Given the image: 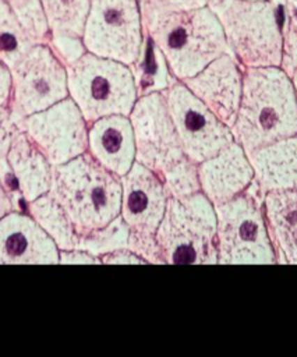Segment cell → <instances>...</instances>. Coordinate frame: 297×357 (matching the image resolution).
Instances as JSON below:
<instances>
[{
	"instance_id": "19",
	"label": "cell",
	"mask_w": 297,
	"mask_h": 357,
	"mask_svg": "<svg viewBox=\"0 0 297 357\" xmlns=\"http://www.w3.org/2000/svg\"><path fill=\"white\" fill-rule=\"evenodd\" d=\"M264 212L276 262L297 265V187L265 194Z\"/></svg>"
},
{
	"instance_id": "2",
	"label": "cell",
	"mask_w": 297,
	"mask_h": 357,
	"mask_svg": "<svg viewBox=\"0 0 297 357\" xmlns=\"http://www.w3.org/2000/svg\"><path fill=\"white\" fill-rule=\"evenodd\" d=\"M231 132L245 153L297 135L296 91L279 66L243 67L241 99Z\"/></svg>"
},
{
	"instance_id": "15",
	"label": "cell",
	"mask_w": 297,
	"mask_h": 357,
	"mask_svg": "<svg viewBox=\"0 0 297 357\" xmlns=\"http://www.w3.org/2000/svg\"><path fill=\"white\" fill-rule=\"evenodd\" d=\"M201 192L213 204H224L252 181L254 170L243 146L233 141L215 156L197 165Z\"/></svg>"
},
{
	"instance_id": "13",
	"label": "cell",
	"mask_w": 297,
	"mask_h": 357,
	"mask_svg": "<svg viewBox=\"0 0 297 357\" xmlns=\"http://www.w3.org/2000/svg\"><path fill=\"white\" fill-rule=\"evenodd\" d=\"M21 123L52 166L63 165L88 151V123L70 96L24 117Z\"/></svg>"
},
{
	"instance_id": "17",
	"label": "cell",
	"mask_w": 297,
	"mask_h": 357,
	"mask_svg": "<svg viewBox=\"0 0 297 357\" xmlns=\"http://www.w3.org/2000/svg\"><path fill=\"white\" fill-rule=\"evenodd\" d=\"M88 152L116 176H124L135 162L130 117L110 114L88 124Z\"/></svg>"
},
{
	"instance_id": "21",
	"label": "cell",
	"mask_w": 297,
	"mask_h": 357,
	"mask_svg": "<svg viewBox=\"0 0 297 357\" xmlns=\"http://www.w3.org/2000/svg\"><path fill=\"white\" fill-rule=\"evenodd\" d=\"M130 68L134 75L138 98L153 92H163L177 81L172 74L163 53L146 35L139 57L130 66Z\"/></svg>"
},
{
	"instance_id": "23",
	"label": "cell",
	"mask_w": 297,
	"mask_h": 357,
	"mask_svg": "<svg viewBox=\"0 0 297 357\" xmlns=\"http://www.w3.org/2000/svg\"><path fill=\"white\" fill-rule=\"evenodd\" d=\"M50 38H81L91 0H40Z\"/></svg>"
},
{
	"instance_id": "7",
	"label": "cell",
	"mask_w": 297,
	"mask_h": 357,
	"mask_svg": "<svg viewBox=\"0 0 297 357\" xmlns=\"http://www.w3.org/2000/svg\"><path fill=\"white\" fill-rule=\"evenodd\" d=\"M264 198L257 183L233 199L215 205L218 264H275Z\"/></svg>"
},
{
	"instance_id": "1",
	"label": "cell",
	"mask_w": 297,
	"mask_h": 357,
	"mask_svg": "<svg viewBox=\"0 0 297 357\" xmlns=\"http://www.w3.org/2000/svg\"><path fill=\"white\" fill-rule=\"evenodd\" d=\"M145 35L163 53L178 81L201 71L213 59L230 53L222 25L206 6L169 10L141 3Z\"/></svg>"
},
{
	"instance_id": "4",
	"label": "cell",
	"mask_w": 297,
	"mask_h": 357,
	"mask_svg": "<svg viewBox=\"0 0 297 357\" xmlns=\"http://www.w3.org/2000/svg\"><path fill=\"white\" fill-rule=\"evenodd\" d=\"M282 4L283 0H208L241 67H280Z\"/></svg>"
},
{
	"instance_id": "28",
	"label": "cell",
	"mask_w": 297,
	"mask_h": 357,
	"mask_svg": "<svg viewBox=\"0 0 297 357\" xmlns=\"http://www.w3.org/2000/svg\"><path fill=\"white\" fill-rule=\"evenodd\" d=\"M49 45L64 66L71 64L86 52L81 38H50Z\"/></svg>"
},
{
	"instance_id": "22",
	"label": "cell",
	"mask_w": 297,
	"mask_h": 357,
	"mask_svg": "<svg viewBox=\"0 0 297 357\" xmlns=\"http://www.w3.org/2000/svg\"><path fill=\"white\" fill-rule=\"evenodd\" d=\"M31 216L52 237L59 250H74L78 233L61 205L47 191L28 205Z\"/></svg>"
},
{
	"instance_id": "35",
	"label": "cell",
	"mask_w": 297,
	"mask_h": 357,
	"mask_svg": "<svg viewBox=\"0 0 297 357\" xmlns=\"http://www.w3.org/2000/svg\"><path fill=\"white\" fill-rule=\"evenodd\" d=\"M10 208H11V202H10L8 198L6 197L3 188L0 187V218H1L6 212H8Z\"/></svg>"
},
{
	"instance_id": "29",
	"label": "cell",
	"mask_w": 297,
	"mask_h": 357,
	"mask_svg": "<svg viewBox=\"0 0 297 357\" xmlns=\"http://www.w3.org/2000/svg\"><path fill=\"white\" fill-rule=\"evenodd\" d=\"M102 264L107 265H141L146 264L144 258H141L138 254L131 251L130 248H119L112 252H107L100 257Z\"/></svg>"
},
{
	"instance_id": "30",
	"label": "cell",
	"mask_w": 297,
	"mask_h": 357,
	"mask_svg": "<svg viewBox=\"0 0 297 357\" xmlns=\"http://www.w3.org/2000/svg\"><path fill=\"white\" fill-rule=\"evenodd\" d=\"M59 264L63 265H77V264H84V265H96L102 264L99 257H95L84 250H60V259Z\"/></svg>"
},
{
	"instance_id": "32",
	"label": "cell",
	"mask_w": 297,
	"mask_h": 357,
	"mask_svg": "<svg viewBox=\"0 0 297 357\" xmlns=\"http://www.w3.org/2000/svg\"><path fill=\"white\" fill-rule=\"evenodd\" d=\"M282 29L297 36V0H283Z\"/></svg>"
},
{
	"instance_id": "3",
	"label": "cell",
	"mask_w": 297,
	"mask_h": 357,
	"mask_svg": "<svg viewBox=\"0 0 297 357\" xmlns=\"http://www.w3.org/2000/svg\"><path fill=\"white\" fill-rule=\"evenodd\" d=\"M49 192L61 205L78 234L99 229L120 215L121 180L88 151L53 166Z\"/></svg>"
},
{
	"instance_id": "10",
	"label": "cell",
	"mask_w": 297,
	"mask_h": 357,
	"mask_svg": "<svg viewBox=\"0 0 297 357\" xmlns=\"http://www.w3.org/2000/svg\"><path fill=\"white\" fill-rule=\"evenodd\" d=\"M135 141V162L159 178L184 162V153L163 92L139 96L128 114Z\"/></svg>"
},
{
	"instance_id": "14",
	"label": "cell",
	"mask_w": 297,
	"mask_h": 357,
	"mask_svg": "<svg viewBox=\"0 0 297 357\" xmlns=\"http://www.w3.org/2000/svg\"><path fill=\"white\" fill-rule=\"evenodd\" d=\"M181 82L231 128L243 89V67L231 53L220 54L195 75Z\"/></svg>"
},
{
	"instance_id": "12",
	"label": "cell",
	"mask_w": 297,
	"mask_h": 357,
	"mask_svg": "<svg viewBox=\"0 0 297 357\" xmlns=\"http://www.w3.org/2000/svg\"><path fill=\"white\" fill-rule=\"evenodd\" d=\"M11 82L21 121L68 96L66 66L49 43L35 45L11 68Z\"/></svg>"
},
{
	"instance_id": "11",
	"label": "cell",
	"mask_w": 297,
	"mask_h": 357,
	"mask_svg": "<svg viewBox=\"0 0 297 357\" xmlns=\"http://www.w3.org/2000/svg\"><path fill=\"white\" fill-rule=\"evenodd\" d=\"M163 95L183 151L192 162L201 163L234 141L231 128L181 81L173 82Z\"/></svg>"
},
{
	"instance_id": "36",
	"label": "cell",
	"mask_w": 297,
	"mask_h": 357,
	"mask_svg": "<svg viewBox=\"0 0 297 357\" xmlns=\"http://www.w3.org/2000/svg\"><path fill=\"white\" fill-rule=\"evenodd\" d=\"M291 82H293V86H294V91H296V98H297V67L291 71V74L289 75Z\"/></svg>"
},
{
	"instance_id": "9",
	"label": "cell",
	"mask_w": 297,
	"mask_h": 357,
	"mask_svg": "<svg viewBox=\"0 0 297 357\" xmlns=\"http://www.w3.org/2000/svg\"><path fill=\"white\" fill-rule=\"evenodd\" d=\"M144 40L141 0H91L82 33L86 52L131 66Z\"/></svg>"
},
{
	"instance_id": "5",
	"label": "cell",
	"mask_w": 297,
	"mask_h": 357,
	"mask_svg": "<svg viewBox=\"0 0 297 357\" xmlns=\"http://www.w3.org/2000/svg\"><path fill=\"white\" fill-rule=\"evenodd\" d=\"M156 241L165 264H218L215 205L201 191L169 197Z\"/></svg>"
},
{
	"instance_id": "8",
	"label": "cell",
	"mask_w": 297,
	"mask_h": 357,
	"mask_svg": "<svg viewBox=\"0 0 297 357\" xmlns=\"http://www.w3.org/2000/svg\"><path fill=\"white\" fill-rule=\"evenodd\" d=\"M120 180L123 187L120 215L130 230L128 248L146 264H165L156 241V230L169 198L162 180L138 162H134Z\"/></svg>"
},
{
	"instance_id": "33",
	"label": "cell",
	"mask_w": 297,
	"mask_h": 357,
	"mask_svg": "<svg viewBox=\"0 0 297 357\" xmlns=\"http://www.w3.org/2000/svg\"><path fill=\"white\" fill-rule=\"evenodd\" d=\"M13 137V124H10L8 116L4 112H0V160L7 153V149Z\"/></svg>"
},
{
	"instance_id": "6",
	"label": "cell",
	"mask_w": 297,
	"mask_h": 357,
	"mask_svg": "<svg viewBox=\"0 0 297 357\" xmlns=\"http://www.w3.org/2000/svg\"><path fill=\"white\" fill-rule=\"evenodd\" d=\"M68 96L88 124L110 116H128L138 99L130 66L85 52L66 66Z\"/></svg>"
},
{
	"instance_id": "16",
	"label": "cell",
	"mask_w": 297,
	"mask_h": 357,
	"mask_svg": "<svg viewBox=\"0 0 297 357\" xmlns=\"http://www.w3.org/2000/svg\"><path fill=\"white\" fill-rule=\"evenodd\" d=\"M60 250L31 216L11 213L0 220L1 264H59Z\"/></svg>"
},
{
	"instance_id": "25",
	"label": "cell",
	"mask_w": 297,
	"mask_h": 357,
	"mask_svg": "<svg viewBox=\"0 0 297 357\" xmlns=\"http://www.w3.org/2000/svg\"><path fill=\"white\" fill-rule=\"evenodd\" d=\"M130 230L127 223L123 220L121 215L116 216L107 225L78 234L77 250H84L95 257H102L119 248H128Z\"/></svg>"
},
{
	"instance_id": "18",
	"label": "cell",
	"mask_w": 297,
	"mask_h": 357,
	"mask_svg": "<svg viewBox=\"0 0 297 357\" xmlns=\"http://www.w3.org/2000/svg\"><path fill=\"white\" fill-rule=\"evenodd\" d=\"M247 156L264 195L297 187V135L252 149Z\"/></svg>"
},
{
	"instance_id": "20",
	"label": "cell",
	"mask_w": 297,
	"mask_h": 357,
	"mask_svg": "<svg viewBox=\"0 0 297 357\" xmlns=\"http://www.w3.org/2000/svg\"><path fill=\"white\" fill-rule=\"evenodd\" d=\"M8 159L25 202H31L50 190L53 166L25 132H18L14 137Z\"/></svg>"
},
{
	"instance_id": "27",
	"label": "cell",
	"mask_w": 297,
	"mask_h": 357,
	"mask_svg": "<svg viewBox=\"0 0 297 357\" xmlns=\"http://www.w3.org/2000/svg\"><path fill=\"white\" fill-rule=\"evenodd\" d=\"M197 165L187 158L160 178L169 197L180 198L201 191Z\"/></svg>"
},
{
	"instance_id": "31",
	"label": "cell",
	"mask_w": 297,
	"mask_h": 357,
	"mask_svg": "<svg viewBox=\"0 0 297 357\" xmlns=\"http://www.w3.org/2000/svg\"><path fill=\"white\" fill-rule=\"evenodd\" d=\"M141 3L169 10H187L206 6L208 0H141Z\"/></svg>"
},
{
	"instance_id": "24",
	"label": "cell",
	"mask_w": 297,
	"mask_h": 357,
	"mask_svg": "<svg viewBox=\"0 0 297 357\" xmlns=\"http://www.w3.org/2000/svg\"><path fill=\"white\" fill-rule=\"evenodd\" d=\"M35 46L6 0H0V61L13 68Z\"/></svg>"
},
{
	"instance_id": "34",
	"label": "cell",
	"mask_w": 297,
	"mask_h": 357,
	"mask_svg": "<svg viewBox=\"0 0 297 357\" xmlns=\"http://www.w3.org/2000/svg\"><path fill=\"white\" fill-rule=\"evenodd\" d=\"M11 86V74L8 67L0 61V106L6 102Z\"/></svg>"
},
{
	"instance_id": "26",
	"label": "cell",
	"mask_w": 297,
	"mask_h": 357,
	"mask_svg": "<svg viewBox=\"0 0 297 357\" xmlns=\"http://www.w3.org/2000/svg\"><path fill=\"white\" fill-rule=\"evenodd\" d=\"M6 3L35 45L49 43L50 28L40 0H6Z\"/></svg>"
}]
</instances>
